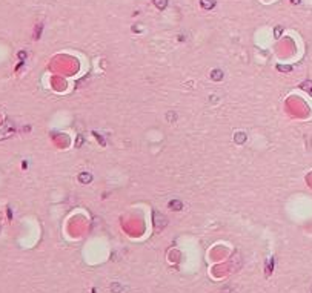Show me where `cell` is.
I'll return each instance as SVG.
<instances>
[{"instance_id":"obj_1","label":"cell","mask_w":312,"mask_h":293,"mask_svg":"<svg viewBox=\"0 0 312 293\" xmlns=\"http://www.w3.org/2000/svg\"><path fill=\"white\" fill-rule=\"evenodd\" d=\"M166 224H168V220H166L160 212H154V226H155V229H163Z\"/></svg>"},{"instance_id":"obj_2","label":"cell","mask_w":312,"mask_h":293,"mask_svg":"<svg viewBox=\"0 0 312 293\" xmlns=\"http://www.w3.org/2000/svg\"><path fill=\"white\" fill-rule=\"evenodd\" d=\"M79 181L82 183V184H88V183L92 181V175H91L89 172H82L79 175Z\"/></svg>"},{"instance_id":"obj_3","label":"cell","mask_w":312,"mask_h":293,"mask_svg":"<svg viewBox=\"0 0 312 293\" xmlns=\"http://www.w3.org/2000/svg\"><path fill=\"white\" fill-rule=\"evenodd\" d=\"M200 6L204 9H212L215 6V0H200Z\"/></svg>"},{"instance_id":"obj_4","label":"cell","mask_w":312,"mask_h":293,"mask_svg":"<svg viewBox=\"0 0 312 293\" xmlns=\"http://www.w3.org/2000/svg\"><path fill=\"white\" fill-rule=\"evenodd\" d=\"M300 88L303 89V91H306L308 94H311V95H312V81H311V80H306V81H303V83L300 85Z\"/></svg>"},{"instance_id":"obj_5","label":"cell","mask_w":312,"mask_h":293,"mask_svg":"<svg viewBox=\"0 0 312 293\" xmlns=\"http://www.w3.org/2000/svg\"><path fill=\"white\" fill-rule=\"evenodd\" d=\"M181 207H183V203L180 199H172L169 203V209H172V210H181Z\"/></svg>"},{"instance_id":"obj_6","label":"cell","mask_w":312,"mask_h":293,"mask_svg":"<svg viewBox=\"0 0 312 293\" xmlns=\"http://www.w3.org/2000/svg\"><path fill=\"white\" fill-rule=\"evenodd\" d=\"M246 141V134L245 132H237L235 134V143L237 144H241Z\"/></svg>"},{"instance_id":"obj_7","label":"cell","mask_w":312,"mask_h":293,"mask_svg":"<svg viewBox=\"0 0 312 293\" xmlns=\"http://www.w3.org/2000/svg\"><path fill=\"white\" fill-rule=\"evenodd\" d=\"M154 5L158 9H165L166 6H168V0H154Z\"/></svg>"},{"instance_id":"obj_8","label":"cell","mask_w":312,"mask_h":293,"mask_svg":"<svg viewBox=\"0 0 312 293\" xmlns=\"http://www.w3.org/2000/svg\"><path fill=\"white\" fill-rule=\"evenodd\" d=\"M211 77H212V80H222L223 78V72L220 71V69H214Z\"/></svg>"},{"instance_id":"obj_9","label":"cell","mask_w":312,"mask_h":293,"mask_svg":"<svg viewBox=\"0 0 312 293\" xmlns=\"http://www.w3.org/2000/svg\"><path fill=\"white\" fill-rule=\"evenodd\" d=\"M277 69H278V71H281V72H290V71H292V66H284V64H278Z\"/></svg>"},{"instance_id":"obj_10","label":"cell","mask_w":312,"mask_h":293,"mask_svg":"<svg viewBox=\"0 0 312 293\" xmlns=\"http://www.w3.org/2000/svg\"><path fill=\"white\" fill-rule=\"evenodd\" d=\"M274 34H275V37H278L280 34H281V28H275L274 29Z\"/></svg>"},{"instance_id":"obj_11","label":"cell","mask_w":312,"mask_h":293,"mask_svg":"<svg viewBox=\"0 0 312 293\" xmlns=\"http://www.w3.org/2000/svg\"><path fill=\"white\" fill-rule=\"evenodd\" d=\"M290 2H292L294 5H298V3H300V0H290Z\"/></svg>"}]
</instances>
